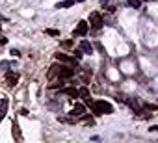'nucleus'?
<instances>
[{"label":"nucleus","mask_w":158,"mask_h":143,"mask_svg":"<svg viewBox=\"0 0 158 143\" xmlns=\"http://www.w3.org/2000/svg\"><path fill=\"white\" fill-rule=\"evenodd\" d=\"M63 47H65V48H69V47H73V41H63Z\"/></svg>","instance_id":"6ab92c4d"},{"label":"nucleus","mask_w":158,"mask_h":143,"mask_svg":"<svg viewBox=\"0 0 158 143\" xmlns=\"http://www.w3.org/2000/svg\"><path fill=\"white\" fill-rule=\"evenodd\" d=\"M91 110L95 115H104V113H114V106L106 100H95L91 104Z\"/></svg>","instance_id":"f257e3e1"},{"label":"nucleus","mask_w":158,"mask_h":143,"mask_svg":"<svg viewBox=\"0 0 158 143\" xmlns=\"http://www.w3.org/2000/svg\"><path fill=\"white\" fill-rule=\"evenodd\" d=\"M127 4L130 8H134V10H139L141 8V0H127Z\"/></svg>","instance_id":"f8f14e48"},{"label":"nucleus","mask_w":158,"mask_h":143,"mask_svg":"<svg viewBox=\"0 0 158 143\" xmlns=\"http://www.w3.org/2000/svg\"><path fill=\"white\" fill-rule=\"evenodd\" d=\"M61 93H63V95H69V97H73V99L78 97V89H76V88H63Z\"/></svg>","instance_id":"1a4fd4ad"},{"label":"nucleus","mask_w":158,"mask_h":143,"mask_svg":"<svg viewBox=\"0 0 158 143\" xmlns=\"http://www.w3.org/2000/svg\"><path fill=\"white\" fill-rule=\"evenodd\" d=\"M17 80H19V76L13 73V71H8V73H6V82H8L10 88H13V86L17 84Z\"/></svg>","instance_id":"0eeeda50"},{"label":"nucleus","mask_w":158,"mask_h":143,"mask_svg":"<svg viewBox=\"0 0 158 143\" xmlns=\"http://www.w3.org/2000/svg\"><path fill=\"white\" fill-rule=\"evenodd\" d=\"M15 134H17V137L21 139V134H19V125H17V123H13V136H15Z\"/></svg>","instance_id":"f3484780"},{"label":"nucleus","mask_w":158,"mask_h":143,"mask_svg":"<svg viewBox=\"0 0 158 143\" xmlns=\"http://www.w3.org/2000/svg\"><path fill=\"white\" fill-rule=\"evenodd\" d=\"M6 43H8V39L4 35H0V45H6Z\"/></svg>","instance_id":"aec40b11"},{"label":"nucleus","mask_w":158,"mask_h":143,"mask_svg":"<svg viewBox=\"0 0 158 143\" xmlns=\"http://www.w3.org/2000/svg\"><path fill=\"white\" fill-rule=\"evenodd\" d=\"M54 58H56V61H61V63H67V65H76V61H74L73 56H67V54L58 52V54H54Z\"/></svg>","instance_id":"39448f33"},{"label":"nucleus","mask_w":158,"mask_h":143,"mask_svg":"<svg viewBox=\"0 0 158 143\" xmlns=\"http://www.w3.org/2000/svg\"><path fill=\"white\" fill-rule=\"evenodd\" d=\"M84 113H86V106H84V104H80V102L74 104V106H73V110L69 112V115H71V117H82Z\"/></svg>","instance_id":"20e7f679"},{"label":"nucleus","mask_w":158,"mask_h":143,"mask_svg":"<svg viewBox=\"0 0 158 143\" xmlns=\"http://www.w3.org/2000/svg\"><path fill=\"white\" fill-rule=\"evenodd\" d=\"M60 69H61V65H52V67H50V71H48V78L58 76V75H60Z\"/></svg>","instance_id":"9b49d317"},{"label":"nucleus","mask_w":158,"mask_h":143,"mask_svg":"<svg viewBox=\"0 0 158 143\" xmlns=\"http://www.w3.org/2000/svg\"><path fill=\"white\" fill-rule=\"evenodd\" d=\"M82 56H84V52H82L80 48H78V50H74V52H73V58H76V61H78V59H82Z\"/></svg>","instance_id":"dca6fc26"},{"label":"nucleus","mask_w":158,"mask_h":143,"mask_svg":"<svg viewBox=\"0 0 158 143\" xmlns=\"http://www.w3.org/2000/svg\"><path fill=\"white\" fill-rule=\"evenodd\" d=\"M73 4H76L74 0H63V2H60V4H58L56 8H58V10H60V8H71Z\"/></svg>","instance_id":"ddd939ff"},{"label":"nucleus","mask_w":158,"mask_h":143,"mask_svg":"<svg viewBox=\"0 0 158 143\" xmlns=\"http://www.w3.org/2000/svg\"><path fill=\"white\" fill-rule=\"evenodd\" d=\"M73 75H74V69H71V67H63V65H61L58 78H60V80H65V78H71Z\"/></svg>","instance_id":"423d86ee"},{"label":"nucleus","mask_w":158,"mask_h":143,"mask_svg":"<svg viewBox=\"0 0 158 143\" xmlns=\"http://www.w3.org/2000/svg\"><path fill=\"white\" fill-rule=\"evenodd\" d=\"M10 54H11V56H15V58H19V56H21V52H19L17 48H11V50H10Z\"/></svg>","instance_id":"a211bd4d"},{"label":"nucleus","mask_w":158,"mask_h":143,"mask_svg":"<svg viewBox=\"0 0 158 143\" xmlns=\"http://www.w3.org/2000/svg\"><path fill=\"white\" fill-rule=\"evenodd\" d=\"M6 112H8V99H2V102H0V121L6 117Z\"/></svg>","instance_id":"9d476101"},{"label":"nucleus","mask_w":158,"mask_h":143,"mask_svg":"<svg viewBox=\"0 0 158 143\" xmlns=\"http://www.w3.org/2000/svg\"><path fill=\"white\" fill-rule=\"evenodd\" d=\"M89 24H91V28H93V30H101V28H102V24H104V22H102L101 13H97V11H95V13H91V17H89Z\"/></svg>","instance_id":"7ed1b4c3"},{"label":"nucleus","mask_w":158,"mask_h":143,"mask_svg":"<svg viewBox=\"0 0 158 143\" xmlns=\"http://www.w3.org/2000/svg\"><path fill=\"white\" fill-rule=\"evenodd\" d=\"M78 97H82V99H84V100H86V99H88V97H89V91H88V89H86V88H82V89H80V91H78Z\"/></svg>","instance_id":"2eb2a0df"},{"label":"nucleus","mask_w":158,"mask_h":143,"mask_svg":"<svg viewBox=\"0 0 158 143\" xmlns=\"http://www.w3.org/2000/svg\"><path fill=\"white\" fill-rule=\"evenodd\" d=\"M74 2H86V0H74Z\"/></svg>","instance_id":"5701e85b"},{"label":"nucleus","mask_w":158,"mask_h":143,"mask_svg":"<svg viewBox=\"0 0 158 143\" xmlns=\"http://www.w3.org/2000/svg\"><path fill=\"white\" fill-rule=\"evenodd\" d=\"M80 50H82L84 54H91V52H93V45H91L89 41L82 39V41H80Z\"/></svg>","instance_id":"6e6552de"},{"label":"nucleus","mask_w":158,"mask_h":143,"mask_svg":"<svg viewBox=\"0 0 158 143\" xmlns=\"http://www.w3.org/2000/svg\"><path fill=\"white\" fill-rule=\"evenodd\" d=\"M149 132H158V125H154V126H151V128H149Z\"/></svg>","instance_id":"412c9836"},{"label":"nucleus","mask_w":158,"mask_h":143,"mask_svg":"<svg viewBox=\"0 0 158 143\" xmlns=\"http://www.w3.org/2000/svg\"><path fill=\"white\" fill-rule=\"evenodd\" d=\"M45 34L50 35V37H60V30H54V28H47Z\"/></svg>","instance_id":"4468645a"},{"label":"nucleus","mask_w":158,"mask_h":143,"mask_svg":"<svg viewBox=\"0 0 158 143\" xmlns=\"http://www.w3.org/2000/svg\"><path fill=\"white\" fill-rule=\"evenodd\" d=\"M88 32H89V22H88V21H80L73 35H80V37H84V35H88Z\"/></svg>","instance_id":"f03ea898"},{"label":"nucleus","mask_w":158,"mask_h":143,"mask_svg":"<svg viewBox=\"0 0 158 143\" xmlns=\"http://www.w3.org/2000/svg\"><path fill=\"white\" fill-rule=\"evenodd\" d=\"M108 4V0H102V6H106Z\"/></svg>","instance_id":"4be33fe9"}]
</instances>
